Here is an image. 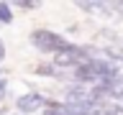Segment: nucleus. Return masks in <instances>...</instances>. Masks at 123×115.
Instances as JSON below:
<instances>
[{
    "mask_svg": "<svg viewBox=\"0 0 123 115\" xmlns=\"http://www.w3.org/2000/svg\"><path fill=\"white\" fill-rule=\"evenodd\" d=\"M31 44L36 46L38 51H44V54H59L64 49H69L67 38L59 36L56 31H49V28H36L31 33Z\"/></svg>",
    "mask_w": 123,
    "mask_h": 115,
    "instance_id": "1",
    "label": "nucleus"
},
{
    "mask_svg": "<svg viewBox=\"0 0 123 115\" xmlns=\"http://www.w3.org/2000/svg\"><path fill=\"white\" fill-rule=\"evenodd\" d=\"M49 105V100L44 97V95H38V92H26V95H21V97L15 100V107L21 110V113H36V110H44V107Z\"/></svg>",
    "mask_w": 123,
    "mask_h": 115,
    "instance_id": "2",
    "label": "nucleus"
},
{
    "mask_svg": "<svg viewBox=\"0 0 123 115\" xmlns=\"http://www.w3.org/2000/svg\"><path fill=\"white\" fill-rule=\"evenodd\" d=\"M10 21H13V10H10V5H8V3H3V0H0V26H8Z\"/></svg>",
    "mask_w": 123,
    "mask_h": 115,
    "instance_id": "3",
    "label": "nucleus"
},
{
    "mask_svg": "<svg viewBox=\"0 0 123 115\" xmlns=\"http://www.w3.org/2000/svg\"><path fill=\"white\" fill-rule=\"evenodd\" d=\"M36 72L38 74H46V77H56V79L62 77V72L54 67V64H41V67H36Z\"/></svg>",
    "mask_w": 123,
    "mask_h": 115,
    "instance_id": "4",
    "label": "nucleus"
},
{
    "mask_svg": "<svg viewBox=\"0 0 123 115\" xmlns=\"http://www.w3.org/2000/svg\"><path fill=\"white\" fill-rule=\"evenodd\" d=\"M5 92H8V82L3 79V77H0V100L5 97Z\"/></svg>",
    "mask_w": 123,
    "mask_h": 115,
    "instance_id": "5",
    "label": "nucleus"
},
{
    "mask_svg": "<svg viewBox=\"0 0 123 115\" xmlns=\"http://www.w3.org/2000/svg\"><path fill=\"white\" fill-rule=\"evenodd\" d=\"M18 5H21L23 10H33V8H38V3H18Z\"/></svg>",
    "mask_w": 123,
    "mask_h": 115,
    "instance_id": "6",
    "label": "nucleus"
},
{
    "mask_svg": "<svg viewBox=\"0 0 123 115\" xmlns=\"http://www.w3.org/2000/svg\"><path fill=\"white\" fill-rule=\"evenodd\" d=\"M3 59H5V44H3V38H0V64H3Z\"/></svg>",
    "mask_w": 123,
    "mask_h": 115,
    "instance_id": "7",
    "label": "nucleus"
},
{
    "mask_svg": "<svg viewBox=\"0 0 123 115\" xmlns=\"http://www.w3.org/2000/svg\"><path fill=\"white\" fill-rule=\"evenodd\" d=\"M0 115H5V105H0Z\"/></svg>",
    "mask_w": 123,
    "mask_h": 115,
    "instance_id": "8",
    "label": "nucleus"
}]
</instances>
